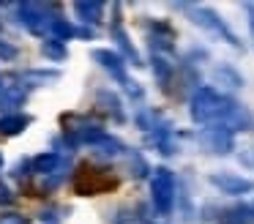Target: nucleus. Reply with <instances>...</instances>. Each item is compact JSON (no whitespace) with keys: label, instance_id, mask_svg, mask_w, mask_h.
I'll return each instance as SVG.
<instances>
[{"label":"nucleus","instance_id":"7","mask_svg":"<svg viewBox=\"0 0 254 224\" xmlns=\"http://www.w3.org/2000/svg\"><path fill=\"white\" fill-rule=\"evenodd\" d=\"M199 142H202L205 150L224 156V153L232 150V131L221 129V126H210V129H202V134H199Z\"/></svg>","mask_w":254,"mask_h":224},{"label":"nucleus","instance_id":"8","mask_svg":"<svg viewBox=\"0 0 254 224\" xmlns=\"http://www.w3.org/2000/svg\"><path fill=\"white\" fill-rule=\"evenodd\" d=\"M210 183L219 191H224V194H246V191L254 189V180L232 175V172H213L210 175Z\"/></svg>","mask_w":254,"mask_h":224},{"label":"nucleus","instance_id":"19","mask_svg":"<svg viewBox=\"0 0 254 224\" xmlns=\"http://www.w3.org/2000/svg\"><path fill=\"white\" fill-rule=\"evenodd\" d=\"M243 8H246V14H249V27H252V33H254V3H246Z\"/></svg>","mask_w":254,"mask_h":224},{"label":"nucleus","instance_id":"1","mask_svg":"<svg viewBox=\"0 0 254 224\" xmlns=\"http://www.w3.org/2000/svg\"><path fill=\"white\" fill-rule=\"evenodd\" d=\"M191 120L199 126H221L227 131H246L254 126V118L243 104L213 87H197L191 96Z\"/></svg>","mask_w":254,"mask_h":224},{"label":"nucleus","instance_id":"10","mask_svg":"<svg viewBox=\"0 0 254 224\" xmlns=\"http://www.w3.org/2000/svg\"><path fill=\"white\" fill-rule=\"evenodd\" d=\"M74 14H77L85 25H99L101 16H104V3H99V0H88V3L79 0V3H74Z\"/></svg>","mask_w":254,"mask_h":224},{"label":"nucleus","instance_id":"4","mask_svg":"<svg viewBox=\"0 0 254 224\" xmlns=\"http://www.w3.org/2000/svg\"><path fill=\"white\" fill-rule=\"evenodd\" d=\"M93 60H99L101 69H104L118 85H123V90H126L131 98H142V87L128 76L126 63H123V58L118 52H112V49H93Z\"/></svg>","mask_w":254,"mask_h":224},{"label":"nucleus","instance_id":"21","mask_svg":"<svg viewBox=\"0 0 254 224\" xmlns=\"http://www.w3.org/2000/svg\"><path fill=\"white\" fill-rule=\"evenodd\" d=\"M3 87H6V85H3V82H0V90H3Z\"/></svg>","mask_w":254,"mask_h":224},{"label":"nucleus","instance_id":"23","mask_svg":"<svg viewBox=\"0 0 254 224\" xmlns=\"http://www.w3.org/2000/svg\"><path fill=\"white\" fill-rule=\"evenodd\" d=\"M252 213H254V208H252Z\"/></svg>","mask_w":254,"mask_h":224},{"label":"nucleus","instance_id":"3","mask_svg":"<svg viewBox=\"0 0 254 224\" xmlns=\"http://www.w3.org/2000/svg\"><path fill=\"white\" fill-rule=\"evenodd\" d=\"M181 11H186L189 14V19L194 22L197 27H202V30H208L210 36H216V38H221V41H227L230 47H241V41H238V36L230 30V27L224 25V19H221L216 11H210L208 5H194V3H181L178 5Z\"/></svg>","mask_w":254,"mask_h":224},{"label":"nucleus","instance_id":"12","mask_svg":"<svg viewBox=\"0 0 254 224\" xmlns=\"http://www.w3.org/2000/svg\"><path fill=\"white\" fill-rule=\"evenodd\" d=\"M112 36H115V41H118V47L123 49V55H126L128 60H131V66H142V58H139V52L134 49V44L128 41V36H126V30L121 27V22L115 19V25H112Z\"/></svg>","mask_w":254,"mask_h":224},{"label":"nucleus","instance_id":"18","mask_svg":"<svg viewBox=\"0 0 254 224\" xmlns=\"http://www.w3.org/2000/svg\"><path fill=\"white\" fill-rule=\"evenodd\" d=\"M14 202V194H11V189H8L3 180H0V205H11Z\"/></svg>","mask_w":254,"mask_h":224},{"label":"nucleus","instance_id":"2","mask_svg":"<svg viewBox=\"0 0 254 224\" xmlns=\"http://www.w3.org/2000/svg\"><path fill=\"white\" fill-rule=\"evenodd\" d=\"M118 175H112L110 169H101L93 167V164H82V167L74 172V191L79 197H96V194H107V191H115L118 189Z\"/></svg>","mask_w":254,"mask_h":224},{"label":"nucleus","instance_id":"22","mask_svg":"<svg viewBox=\"0 0 254 224\" xmlns=\"http://www.w3.org/2000/svg\"><path fill=\"white\" fill-rule=\"evenodd\" d=\"M145 224H153V222H145Z\"/></svg>","mask_w":254,"mask_h":224},{"label":"nucleus","instance_id":"11","mask_svg":"<svg viewBox=\"0 0 254 224\" xmlns=\"http://www.w3.org/2000/svg\"><path fill=\"white\" fill-rule=\"evenodd\" d=\"M28 101V90H22L19 85H6L0 90V109H17Z\"/></svg>","mask_w":254,"mask_h":224},{"label":"nucleus","instance_id":"16","mask_svg":"<svg viewBox=\"0 0 254 224\" xmlns=\"http://www.w3.org/2000/svg\"><path fill=\"white\" fill-rule=\"evenodd\" d=\"M17 58V47L8 41H0V60H14Z\"/></svg>","mask_w":254,"mask_h":224},{"label":"nucleus","instance_id":"5","mask_svg":"<svg viewBox=\"0 0 254 224\" xmlns=\"http://www.w3.org/2000/svg\"><path fill=\"white\" fill-rule=\"evenodd\" d=\"M150 197L159 213H170L175 205V175L167 167H156L150 175Z\"/></svg>","mask_w":254,"mask_h":224},{"label":"nucleus","instance_id":"20","mask_svg":"<svg viewBox=\"0 0 254 224\" xmlns=\"http://www.w3.org/2000/svg\"><path fill=\"white\" fill-rule=\"evenodd\" d=\"M0 167H3V153H0Z\"/></svg>","mask_w":254,"mask_h":224},{"label":"nucleus","instance_id":"15","mask_svg":"<svg viewBox=\"0 0 254 224\" xmlns=\"http://www.w3.org/2000/svg\"><path fill=\"white\" fill-rule=\"evenodd\" d=\"M153 71H156L161 85H167V82H170V74H172V63H167L161 55H153Z\"/></svg>","mask_w":254,"mask_h":224},{"label":"nucleus","instance_id":"17","mask_svg":"<svg viewBox=\"0 0 254 224\" xmlns=\"http://www.w3.org/2000/svg\"><path fill=\"white\" fill-rule=\"evenodd\" d=\"M0 224H30V222L19 213H6V216H0Z\"/></svg>","mask_w":254,"mask_h":224},{"label":"nucleus","instance_id":"6","mask_svg":"<svg viewBox=\"0 0 254 224\" xmlns=\"http://www.w3.org/2000/svg\"><path fill=\"white\" fill-rule=\"evenodd\" d=\"M44 11H47V5L22 3V5H17V19H19V25H25L30 33L44 36V33H50V19H52V16H47Z\"/></svg>","mask_w":254,"mask_h":224},{"label":"nucleus","instance_id":"14","mask_svg":"<svg viewBox=\"0 0 254 224\" xmlns=\"http://www.w3.org/2000/svg\"><path fill=\"white\" fill-rule=\"evenodd\" d=\"M41 52H44V58L50 60H66L68 58V49L63 41H55V38H50V41L41 44Z\"/></svg>","mask_w":254,"mask_h":224},{"label":"nucleus","instance_id":"13","mask_svg":"<svg viewBox=\"0 0 254 224\" xmlns=\"http://www.w3.org/2000/svg\"><path fill=\"white\" fill-rule=\"evenodd\" d=\"M96 101H99L115 120H126V115H123V109H121V101H118V96L112 90H99L96 93Z\"/></svg>","mask_w":254,"mask_h":224},{"label":"nucleus","instance_id":"9","mask_svg":"<svg viewBox=\"0 0 254 224\" xmlns=\"http://www.w3.org/2000/svg\"><path fill=\"white\" fill-rule=\"evenodd\" d=\"M30 115H22V112H8V115H3L0 118V134L3 137H17V134H22L25 129L30 126Z\"/></svg>","mask_w":254,"mask_h":224}]
</instances>
